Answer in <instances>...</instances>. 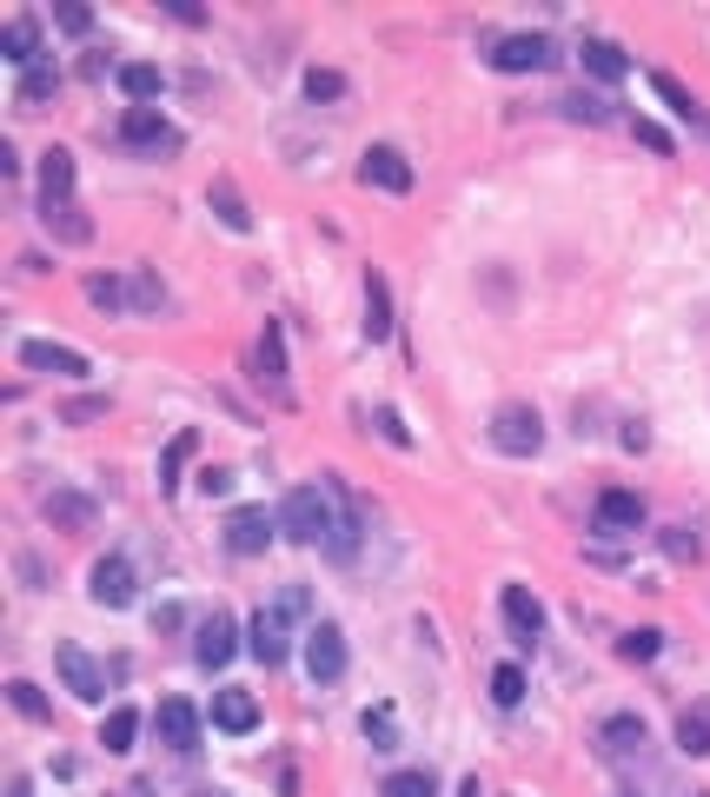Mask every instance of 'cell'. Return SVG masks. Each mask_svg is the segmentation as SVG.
Wrapping results in <instances>:
<instances>
[{
  "label": "cell",
  "instance_id": "obj_29",
  "mask_svg": "<svg viewBox=\"0 0 710 797\" xmlns=\"http://www.w3.org/2000/svg\"><path fill=\"white\" fill-rule=\"evenodd\" d=\"M53 94H60V73H53V67H34V73H21L14 107H21V114H34V107H47Z\"/></svg>",
  "mask_w": 710,
  "mask_h": 797
},
{
  "label": "cell",
  "instance_id": "obj_30",
  "mask_svg": "<svg viewBox=\"0 0 710 797\" xmlns=\"http://www.w3.org/2000/svg\"><path fill=\"white\" fill-rule=\"evenodd\" d=\"M127 306H133V312H160V306H167V286H160V273L133 266V279H127Z\"/></svg>",
  "mask_w": 710,
  "mask_h": 797
},
{
  "label": "cell",
  "instance_id": "obj_18",
  "mask_svg": "<svg viewBox=\"0 0 710 797\" xmlns=\"http://www.w3.org/2000/svg\"><path fill=\"white\" fill-rule=\"evenodd\" d=\"M94 605H107V611H127L133 605V566H127V558H100V566H94Z\"/></svg>",
  "mask_w": 710,
  "mask_h": 797
},
{
  "label": "cell",
  "instance_id": "obj_44",
  "mask_svg": "<svg viewBox=\"0 0 710 797\" xmlns=\"http://www.w3.org/2000/svg\"><path fill=\"white\" fill-rule=\"evenodd\" d=\"M53 21H60L67 34H87V27H94V14L81 8V0H60V8H53Z\"/></svg>",
  "mask_w": 710,
  "mask_h": 797
},
{
  "label": "cell",
  "instance_id": "obj_26",
  "mask_svg": "<svg viewBox=\"0 0 710 797\" xmlns=\"http://www.w3.org/2000/svg\"><path fill=\"white\" fill-rule=\"evenodd\" d=\"M365 340H392V286L365 266Z\"/></svg>",
  "mask_w": 710,
  "mask_h": 797
},
{
  "label": "cell",
  "instance_id": "obj_41",
  "mask_svg": "<svg viewBox=\"0 0 710 797\" xmlns=\"http://www.w3.org/2000/svg\"><path fill=\"white\" fill-rule=\"evenodd\" d=\"M571 120H591V127H604L611 120V100H598V94H571V100H558Z\"/></svg>",
  "mask_w": 710,
  "mask_h": 797
},
{
  "label": "cell",
  "instance_id": "obj_33",
  "mask_svg": "<svg viewBox=\"0 0 710 797\" xmlns=\"http://www.w3.org/2000/svg\"><path fill=\"white\" fill-rule=\"evenodd\" d=\"M658 652H664V631H658V624H645V631H624V638H617V658H630V665H651Z\"/></svg>",
  "mask_w": 710,
  "mask_h": 797
},
{
  "label": "cell",
  "instance_id": "obj_42",
  "mask_svg": "<svg viewBox=\"0 0 710 797\" xmlns=\"http://www.w3.org/2000/svg\"><path fill=\"white\" fill-rule=\"evenodd\" d=\"M664 551L677 558V566H697V551H703V545H697V532H690V525H671V532H664Z\"/></svg>",
  "mask_w": 710,
  "mask_h": 797
},
{
  "label": "cell",
  "instance_id": "obj_6",
  "mask_svg": "<svg viewBox=\"0 0 710 797\" xmlns=\"http://www.w3.org/2000/svg\"><path fill=\"white\" fill-rule=\"evenodd\" d=\"M273 532H279V519L266 512V505H240L226 519V551L232 558H260L266 545H273Z\"/></svg>",
  "mask_w": 710,
  "mask_h": 797
},
{
  "label": "cell",
  "instance_id": "obj_15",
  "mask_svg": "<svg viewBox=\"0 0 710 797\" xmlns=\"http://www.w3.org/2000/svg\"><path fill=\"white\" fill-rule=\"evenodd\" d=\"M651 94H658V100H664V107H671V114H677L684 127H697V133L710 140V107H703V100H697V94L684 87L677 73H651Z\"/></svg>",
  "mask_w": 710,
  "mask_h": 797
},
{
  "label": "cell",
  "instance_id": "obj_20",
  "mask_svg": "<svg viewBox=\"0 0 710 797\" xmlns=\"http://www.w3.org/2000/svg\"><path fill=\"white\" fill-rule=\"evenodd\" d=\"M113 80H120V94L133 100V107H153L167 94V73L153 67V60H127V67H113Z\"/></svg>",
  "mask_w": 710,
  "mask_h": 797
},
{
  "label": "cell",
  "instance_id": "obj_52",
  "mask_svg": "<svg viewBox=\"0 0 710 797\" xmlns=\"http://www.w3.org/2000/svg\"><path fill=\"white\" fill-rule=\"evenodd\" d=\"M458 797H485V784H479V777H465V784H458Z\"/></svg>",
  "mask_w": 710,
  "mask_h": 797
},
{
  "label": "cell",
  "instance_id": "obj_10",
  "mask_svg": "<svg viewBox=\"0 0 710 797\" xmlns=\"http://www.w3.org/2000/svg\"><path fill=\"white\" fill-rule=\"evenodd\" d=\"M359 180H365V187H378V193H412V159H406L399 146H365Z\"/></svg>",
  "mask_w": 710,
  "mask_h": 797
},
{
  "label": "cell",
  "instance_id": "obj_47",
  "mask_svg": "<svg viewBox=\"0 0 710 797\" xmlns=\"http://www.w3.org/2000/svg\"><path fill=\"white\" fill-rule=\"evenodd\" d=\"M651 445V426L645 419H624V452H645Z\"/></svg>",
  "mask_w": 710,
  "mask_h": 797
},
{
  "label": "cell",
  "instance_id": "obj_51",
  "mask_svg": "<svg viewBox=\"0 0 710 797\" xmlns=\"http://www.w3.org/2000/svg\"><path fill=\"white\" fill-rule=\"evenodd\" d=\"M21 579H27V592H40V558L34 551H21Z\"/></svg>",
  "mask_w": 710,
  "mask_h": 797
},
{
  "label": "cell",
  "instance_id": "obj_21",
  "mask_svg": "<svg viewBox=\"0 0 710 797\" xmlns=\"http://www.w3.org/2000/svg\"><path fill=\"white\" fill-rule=\"evenodd\" d=\"M260 379L273 385V398L286 406V333H279V319H266V333H260Z\"/></svg>",
  "mask_w": 710,
  "mask_h": 797
},
{
  "label": "cell",
  "instance_id": "obj_28",
  "mask_svg": "<svg viewBox=\"0 0 710 797\" xmlns=\"http://www.w3.org/2000/svg\"><path fill=\"white\" fill-rule=\"evenodd\" d=\"M578 60H585V73H598V80H624V73H630V53L611 47V40H585Z\"/></svg>",
  "mask_w": 710,
  "mask_h": 797
},
{
  "label": "cell",
  "instance_id": "obj_46",
  "mask_svg": "<svg viewBox=\"0 0 710 797\" xmlns=\"http://www.w3.org/2000/svg\"><path fill=\"white\" fill-rule=\"evenodd\" d=\"M200 492H206V499H226V492H232V472H226V465H206V472H200Z\"/></svg>",
  "mask_w": 710,
  "mask_h": 797
},
{
  "label": "cell",
  "instance_id": "obj_17",
  "mask_svg": "<svg viewBox=\"0 0 710 797\" xmlns=\"http://www.w3.org/2000/svg\"><path fill=\"white\" fill-rule=\"evenodd\" d=\"M21 366H27V372H60V379H81V372H87V353L53 346V340H27V346H21Z\"/></svg>",
  "mask_w": 710,
  "mask_h": 797
},
{
  "label": "cell",
  "instance_id": "obj_5",
  "mask_svg": "<svg viewBox=\"0 0 710 797\" xmlns=\"http://www.w3.org/2000/svg\"><path fill=\"white\" fill-rule=\"evenodd\" d=\"M120 146H133V153H180V127L160 114V107H127L120 114Z\"/></svg>",
  "mask_w": 710,
  "mask_h": 797
},
{
  "label": "cell",
  "instance_id": "obj_12",
  "mask_svg": "<svg viewBox=\"0 0 710 797\" xmlns=\"http://www.w3.org/2000/svg\"><path fill=\"white\" fill-rule=\"evenodd\" d=\"M492 67L498 73H538V67H551V40L544 34H512V40L492 47Z\"/></svg>",
  "mask_w": 710,
  "mask_h": 797
},
{
  "label": "cell",
  "instance_id": "obj_34",
  "mask_svg": "<svg viewBox=\"0 0 710 797\" xmlns=\"http://www.w3.org/2000/svg\"><path fill=\"white\" fill-rule=\"evenodd\" d=\"M630 745H645V717H638V711L604 717V751H630Z\"/></svg>",
  "mask_w": 710,
  "mask_h": 797
},
{
  "label": "cell",
  "instance_id": "obj_38",
  "mask_svg": "<svg viewBox=\"0 0 710 797\" xmlns=\"http://www.w3.org/2000/svg\"><path fill=\"white\" fill-rule=\"evenodd\" d=\"M492 698H498L505 711H518V704H525V671H518V665H498V671H492Z\"/></svg>",
  "mask_w": 710,
  "mask_h": 797
},
{
  "label": "cell",
  "instance_id": "obj_49",
  "mask_svg": "<svg viewBox=\"0 0 710 797\" xmlns=\"http://www.w3.org/2000/svg\"><path fill=\"white\" fill-rule=\"evenodd\" d=\"M21 167H27V159H21V146H14V140H0V174H8V180H14Z\"/></svg>",
  "mask_w": 710,
  "mask_h": 797
},
{
  "label": "cell",
  "instance_id": "obj_37",
  "mask_svg": "<svg viewBox=\"0 0 710 797\" xmlns=\"http://www.w3.org/2000/svg\"><path fill=\"white\" fill-rule=\"evenodd\" d=\"M378 797H432V771H392L378 784Z\"/></svg>",
  "mask_w": 710,
  "mask_h": 797
},
{
  "label": "cell",
  "instance_id": "obj_19",
  "mask_svg": "<svg viewBox=\"0 0 710 797\" xmlns=\"http://www.w3.org/2000/svg\"><path fill=\"white\" fill-rule=\"evenodd\" d=\"M213 725H219L226 738H246V731L260 725V698H253V691H213Z\"/></svg>",
  "mask_w": 710,
  "mask_h": 797
},
{
  "label": "cell",
  "instance_id": "obj_11",
  "mask_svg": "<svg viewBox=\"0 0 710 797\" xmlns=\"http://www.w3.org/2000/svg\"><path fill=\"white\" fill-rule=\"evenodd\" d=\"M498 611H505V624H512V645H538V638H544V605L525 592V585H505L498 592Z\"/></svg>",
  "mask_w": 710,
  "mask_h": 797
},
{
  "label": "cell",
  "instance_id": "obj_50",
  "mask_svg": "<svg viewBox=\"0 0 710 797\" xmlns=\"http://www.w3.org/2000/svg\"><path fill=\"white\" fill-rule=\"evenodd\" d=\"M180 624H186L180 605H160V611H153V631H180Z\"/></svg>",
  "mask_w": 710,
  "mask_h": 797
},
{
  "label": "cell",
  "instance_id": "obj_24",
  "mask_svg": "<svg viewBox=\"0 0 710 797\" xmlns=\"http://www.w3.org/2000/svg\"><path fill=\"white\" fill-rule=\"evenodd\" d=\"M40 512H47L60 532H87V525H94V499H87V492H47Z\"/></svg>",
  "mask_w": 710,
  "mask_h": 797
},
{
  "label": "cell",
  "instance_id": "obj_22",
  "mask_svg": "<svg viewBox=\"0 0 710 797\" xmlns=\"http://www.w3.org/2000/svg\"><path fill=\"white\" fill-rule=\"evenodd\" d=\"M206 206L219 213V226H226V233H253V213H246V193H240V187H232L226 174H219V180L206 187Z\"/></svg>",
  "mask_w": 710,
  "mask_h": 797
},
{
  "label": "cell",
  "instance_id": "obj_54",
  "mask_svg": "<svg viewBox=\"0 0 710 797\" xmlns=\"http://www.w3.org/2000/svg\"><path fill=\"white\" fill-rule=\"evenodd\" d=\"M690 797H703V790H690Z\"/></svg>",
  "mask_w": 710,
  "mask_h": 797
},
{
  "label": "cell",
  "instance_id": "obj_8",
  "mask_svg": "<svg viewBox=\"0 0 710 797\" xmlns=\"http://www.w3.org/2000/svg\"><path fill=\"white\" fill-rule=\"evenodd\" d=\"M591 525H598L604 538H630V532H645V499H638V492H624V486H611V492H598Z\"/></svg>",
  "mask_w": 710,
  "mask_h": 797
},
{
  "label": "cell",
  "instance_id": "obj_45",
  "mask_svg": "<svg viewBox=\"0 0 710 797\" xmlns=\"http://www.w3.org/2000/svg\"><path fill=\"white\" fill-rule=\"evenodd\" d=\"M630 133H638V146H651V153H671V133L658 120H630Z\"/></svg>",
  "mask_w": 710,
  "mask_h": 797
},
{
  "label": "cell",
  "instance_id": "obj_35",
  "mask_svg": "<svg viewBox=\"0 0 710 797\" xmlns=\"http://www.w3.org/2000/svg\"><path fill=\"white\" fill-rule=\"evenodd\" d=\"M87 299H94L107 319H113V312H127V286H120L113 273H87Z\"/></svg>",
  "mask_w": 710,
  "mask_h": 797
},
{
  "label": "cell",
  "instance_id": "obj_9",
  "mask_svg": "<svg viewBox=\"0 0 710 797\" xmlns=\"http://www.w3.org/2000/svg\"><path fill=\"white\" fill-rule=\"evenodd\" d=\"M153 731H160V745H167V751L193 758V751H200V711H193L186 698H167L160 711H153Z\"/></svg>",
  "mask_w": 710,
  "mask_h": 797
},
{
  "label": "cell",
  "instance_id": "obj_39",
  "mask_svg": "<svg viewBox=\"0 0 710 797\" xmlns=\"http://www.w3.org/2000/svg\"><path fill=\"white\" fill-rule=\"evenodd\" d=\"M305 100H346V73L312 67V73H305Z\"/></svg>",
  "mask_w": 710,
  "mask_h": 797
},
{
  "label": "cell",
  "instance_id": "obj_2",
  "mask_svg": "<svg viewBox=\"0 0 710 797\" xmlns=\"http://www.w3.org/2000/svg\"><path fill=\"white\" fill-rule=\"evenodd\" d=\"M492 445H498L505 459H531V452L544 445V419H538V406H525V398H505V406L492 413Z\"/></svg>",
  "mask_w": 710,
  "mask_h": 797
},
{
  "label": "cell",
  "instance_id": "obj_1",
  "mask_svg": "<svg viewBox=\"0 0 710 797\" xmlns=\"http://www.w3.org/2000/svg\"><path fill=\"white\" fill-rule=\"evenodd\" d=\"M333 519H339V505L326 492V478H320V486L286 492V505H279V532L299 538V545H333Z\"/></svg>",
  "mask_w": 710,
  "mask_h": 797
},
{
  "label": "cell",
  "instance_id": "obj_48",
  "mask_svg": "<svg viewBox=\"0 0 710 797\" xmlns=\"http://www.w3.org/2000/svg\"><path fill=\"white\" fill-rule=\"evenodd\" d=\"M167 14H173V21H180V27H200V21H206V14H200V8H193V0H167Z\"/></svg>",
  "mask_w": 710,
  "mask_h": 797
},
{
  "label": "cell",
  "instance_id": "obj_3",
  "mask_svg": "<svg viewBox=\"0 0 710 797\" xmlns=\"http://www.w3.org/2000/svg\"><path fill=\"white\" fill-rule=\"evenodd\" d=\"M346 665H352L346 631H339L333 618L305 624V678H312V685H339V678H346Z\"/></svg>",
  "mask_w": 710,
  "mask_h": 797
},
{
  "label": "cell",
  "instance_id": "obj_13",
  "mask_svg": "<svg viewBox=\"0 0 710 797\" xmlns=\"http://www.w3.org/2000/svg\"><path fill=\"white\" fill-rule=\"evenodd\" d=\"M40 226L60 239V247H87L94 239V219L81 213V200H40Z\"/></svg>",
  "mask_w": 710,
  "mask_h": 797
},
{
  "label": "cell",
  "instance_id": "obj_27",
  "mask_svg": "<svg viewBox=\"0 0 710 797\" xmlns=\"http://www.w3.org/2000/svg\"><path fill=\"white\" fill-rule=\"evenodd\" d=\"M133 738H140V711H133V704H113V711L100 717V745L120 758V751H133Z\"/></svg>",
  "mask_w": 710,
  "mask_h": 797
},
{
  "label": "cell",
  "instance_id": "obj_36",
  "mask_svg": "<svg viewBox=\"0 0 710 797\" xmlns=\"http://www.w3.org/2000/svg\"><path fill=\"white\" fill-rule=\"evenodd\" d=\"M94 419H107V392H81L60 406V426H94Z\"/></svg>",
  "mask_w": 710,
  "mask_h": 797
},
{
  "label": "cell",
  "instance_id": "obj_43",
  "mask_svg": "<svg viewBox=\"0 0 710 797\" xmlns=\"http://www.w3.org/2000/svg\"><path fill=\"white\" fill-rule=\"evenodd\" d=\"M378 439H385V445H399V452H406V445H412V426H406V419H399V413H392V406H378Z\"/></svg>",
  "mask_w": 710,
  "mask_h": 797
},
{
  "label": "cell",
  "instance_id": "obj_7",
  "mask_svg": "<svg viewBox=\"0 0 710 797\" xmlns=\"http://www.w3.org/2000/svg\"><path fill=\"white\" fill-rule=\"evenodd\" d=\"M53 665H60V685L81 698V704H100V698H107V671H100L81 645H53Z\"/></svg>",
  "mask_w": 710,
  "mask_h": 797
},
{
  "label": "cell",
  "instance_id": "obj_40",
  "mask_svg": "<svg viewBox=\"0 0 710 797\" xmlns=\"http://www.w3.org/2000/svg\"><path fill=\"white\" fill-rule=\"evenodd\" d=\"M365 738H372V751H399V725H392V711L378 704V711H365Z\"/></svg>",
  "mask_w": 710,
  "mask_h": 797
},
{
  "label": "cell",
  "instance_id": "obj_32",
  "mask_svg": "<svg viewBox=\"0 0 710 797\" xmlns=\"http://www.w3.org/2000/svg\"><path fill=\"white\" fill-rule=\"evenodd\" d=\"M8 704H14L21 717H34V725H47V717H53V704H47V691H40L34 678H14V685H8Z\"/></svg>",
  "mask_w": 710,
  "mask_h": 797
},
{
  "label": "cell",
  "instance_id": "obj_31",
  "mask_svg": "<svg viewBox=\"0 0 710 797\" xmlns=\"http://www.w3.org/2000/svg\"><path fill=\"white\" fill-rule=\"evenodd\" d=\"M193 445H200V432H173V445L160 452V492H173V486H180V472H186Z\"/></svg>",
  "mask_w": 710,
  "mask_h": 797
},
{
  "label": "cell",
  "instance_id": "obj_14",
  "mask_svg": "<svg viewBox=\"0 0 710 797\" xmlns=\"http://www.w3.org/2000/svg\"><path fill=\"white\" fill-rule=\"evenodd\" d=\"M232 652H240V624L213 611V618L200 624V638H193V658H200L206 671H219V665H232Z\"/></svg>",
  "mask_w": 710,
  "mask_h": 797
},
{
  "label": "cell",
  "instance_id": "obj_4",
  "mask_svg": "<svg viewBox=\"0 0 710 797\" xmlns=\"http://www.w3.org/2000/svg\"><path fill=\"white\" fill-rule=\"evenodd\" d=\"M246 652H253L266 671H279V665L292 658V611H286V605H260V611H253V624H246Z\"/></svg>",
  "mask_w": 710,
  "mask_h": 797
},
{
  "label": "cell",
  "instance_id": "obj_16",
  "mask_svg": "<svg viewBox=\"0 0 710 797\" xmlns=\"http://www.w3.org/2000/svg\"><path fill=\"white\" fill-rule=\"evenodd\" d=\"M0 53H8V67L34 73V67H40V21H34V14H14L8 27H0Z\"/></svg>",
  "mask_w": 710,
  "mask_h": 797
},
{
  "label": "cell",
  "instance_id": "obj_53",
  "mask_svg": "<svg viewBox=\"0 0 710 797\" xmlns=\"http://www.w3.org/2000/svg\"><path fill=\"white\" fill-rule=\"evenodd\" d=\"M8 797H34V784H27V777H14V784H8Z\"/></svg>",
  "mask_w": 710,
  "mask_h": 797
},
{
  "label": "cell",
  "instance_id": "obj_25",
  "mask_svg": "<svg viewBox=\"0 0 710 797\" xmlns=\"http://www.w3.org/2000/svg\"><path fill=\"white\" fill-rule=\"evenodd\" d=\"M40 200H73V153L67 146L40 153Z\"/></svg>",
  "mask_w": 710,
  "mask_h": 797
},
{
  "label": "cell",
  "instance_id": "obj_23",
  "mask_svg": "<svg viewBox=\"0 0 710 797\" xmlns=\"http://www.w3.org/2000/svg\"><path fill=\"white\" fill-rule=\"evenodd\" d=\"M677 751L684 758H710V698L677 711Z\"/></svg>",
  "mask_w": 710,
  "mask_h": 797
}]
</instances>
